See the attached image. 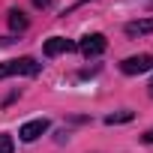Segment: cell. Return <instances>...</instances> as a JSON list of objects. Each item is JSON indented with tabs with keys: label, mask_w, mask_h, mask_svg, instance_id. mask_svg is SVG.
<instances>
[{
	"label": "cell",
	"mask_w": 153,
	"mask_h": 153,
	"mask_svg": "<svg viewBox=\"0 0 153 153\" xmlns=\"http://www.w3.org/2000/svg\"><path fill=\"white\" fill-rule=\"evenodd\" d=\"M9 27H12V30H27V18H24V12L12 9V12H9Z\"/></svg>",
	"instance_id": "obj_7"
},
{
	"label": "cell",
	"mask_w": 153,
	"mask_h": 153,
	"mask_svg": "<svg viewBox=\"0 0 153 153\" xmlns=\"http://www.w3.org/2000/svg\"><path fill=\"white\" fill-rule=\"evenodd\" d=\"M12 150H15L12 135H0V153H12Z\"/></svg>",
	"instance_id": "obj_9"
},
{
	"label": "cell",
	"mask_w": 153,
	"mask_h": 153,
	"mask_svg": "<svg viewBox=\"0 0 153 153\" xmlns=\"http://www.w3.org/2000/svg\"><path fill=\"white\" fill-rule=\"evenodd\" d=\"M78 45H75L72 39H63V36H51L48 42H45V57H57V54H66V51H75Z\"/></svg>",
	"instance_id": "obj_5"
},
{
	"label": "cell",
	"mask_w": 153,
	"mask_h": 153,
	"mask_svg": "<svg viewBox=\"0 0 153 153\" xmlns=\"http://www.w3.org/2000/svg\"><path fill=\"white\" fill-rule=\"evenodd\" d=\"M141 138H144V141H147V144H153V129H150V132H144V135H141Z\"/></svg>",
	"instance_id": "obj_11"
},
{
	"label": "cell",
	"mask_w": 153,
	"mask_h": 153,
	"mask_svg": "<svg viewBox=\"0 0 153 153\" xmlns=\"http://www.w3.org/2000/svg\"><path fill=\"white\" fill-rule=\"evenodd\" d=\"M12 75H39V63L33 57H15L0 63V78H12Z\"/></svg>",
	"instance_id": "obj_1"
},
{
	"label": "cell",
	"mask_w": 153,
	"mask_h": 153,
	"mask_svg": "<svg viewBox=\"0 0 153 153\" xmlns=\"http://www.w3.org/2000/svg\"><path fill=\"white\" fill-rule=\"evenodd\" d=\"M132 117H135L132 111H117V114H108V117H105V123H108V126H117V123H129Z\"/></svg>",
	"instance_id": "obj_8"
},
{
	"label": "cell",
	"mask_w": 153,
	"mask_h": 153,
	"mask_svg": "<svg viewBox=\"0 0 153 153\" xmlns=\"http://www.w3.org/2000/svg\"><path fill=\"white\" fill-rule=\"evenodd\" d=\"M123 30H126V36H132V39H135V36H144V33H153V18H144V21H129Z\"/></svg>",
	"instance_id": "obj_6"
},
{
	"label": "cell",
	"mask_w": 153,
	"mask_h": 153,
	"mask_svg": "<svg viewBox=\"0 0 153 153\" xmlns=\"http://www.w3.org/2000/svg\"><path fill=\"white\" fill-rule=\"evenodd\" d=\"M147 93H150V96H153V78H150V84H147Z\"/></svg>",
	"instance_id": "obj_12"
},
{
	"label": "cell",
	"mask_w": 153,
	"mask_h": 153,
	"mask_svg": "<svg viewBox=\"0 0 153 153\" xmlns=\"http://www.w3.org/2000/svg\"><path fill=\"white\" fill-rule=\"evenodd\" d=\"M45 132H48V120H45V117H39V120L24 123V126L18 129V138L30 144V141H36V138H39V135H45Z\"/></svg>",
	"instance_id": "obj_4"
},
{
	"label": "cell",
	"mask_w": 153,
	"mask_h": 153,
	"mask_svg": "<svg viewBox=\"0 0 153 153\" xmlns=\"http://www.w3.org/2000/svg\"><path fill=\"white\" fill-rule=\"evenodd\" d=\"M150 69H153V54H135V57H126L120 63L123 75H141V72H150Z\"/></svg>",
	"instance_id": "obj_2"
},
{
	"label": "cell",
	"mask_w": 153,
	"mask_h": 153,
	"mask_svg": "<svg viewBox=\"0 0 153 153\" xmlns=\"http://www.w3.org/2000/svg\"><path fill=\"white\" fill-rule=\"evenodd\" d=\"M33 6H39V9H45V6H51V0H33Z\"/></svg>",
	"instance_id": "obj_10"
},
{
	"label": "cell",
	"mask_w": 153,
	"mask_h": 153,
	"mask_svg": "<svg viewBox=\"0 0 153 153\" xmlns=\"http://www.w3.org/2000/svg\"><path fill=\"white\" fill-rule=\"evenodd\" d=\"M105 36L102 33H90V36H84L81 42H78V51L84 54V57H99L102 51H105Z\"/></svg>",
	"instance_id": "obj_3"
}]
</instances>
